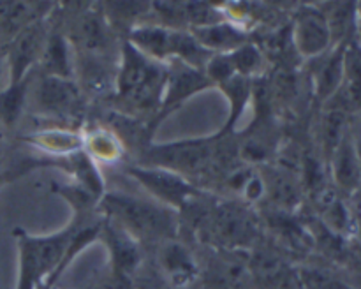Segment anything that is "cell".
<instances>
[{
    "label": "cell",
    "mask_w": 361,
    "mask_h": 289,
    "mask_svg": "<svg viewBox=\"0 0 361 289\" xmlns=\"http://www.w3.org/2000/svg\"><path fill=\"white\" fill-rule=\"evenodd\" d=\"M168 70L155 60L134 48L130 42L123 46L122 66L116 73V95L136 111L150 109L161 102Z\"/></svg>",
    "instance_id": "6da1fadb"
},
{
    "label": "cell",
    "mask_w": 361,
    "mask_h": 289,
    "mask_svg": "<svg viewBox=\"0 0 361 289\" xmlns=\"http://www.w3.org/2000/svg\"><path fill=\"white\" fill-rule=\"evenodd\" d=\"M102 208L129 235L140 238H169L175 233L171 211L150 201L113 192L102 199Z\"/></svg>",
    "instance_id": "7a4b0ae2"
},
{
    "label": "cell",
    "mask_w": 361,
    "mask_h": 289,
    "mask_svg": "<svg viewBox=\"0 0 361 289\" xmlns=\"http://www.w3.org/2000/svg\"><path fill=\"white\" fill-rule=\"evenodd\" d=\"M73 231H62L42 238L20 240V284L18 289H34L35 284L51 273L55 268L62 266L66 259Z\"/></svg>",
    "instance_id": "3957f363"
},
{
    "label": "cell",
    "mask_w": 361,
    "mask_h": 289,
    "mask_svg": "<svg viewBox=\"0 0 361 289\" xmlns=\"http://www.w3.org/2000/svg\"><path fill=\"white\" fill-rule=\"evenodd\" d=\"M145 161L152 168L168 171L200 173L210 166L215 155V140H187L168 144H155L145 152Z\"/></svg>",
    "instance_id": "277c9868"
},
{
    "label": "cell",
    "mask_w": 361,
    "mask_h": 289,
    "mask_svg": "<svg viewBox=\"0 0 361 289\" xmlns=\"http://www.w3.org/2000/svg\"><path fill=\"white\" fill-rule=\"evenodd\" d=\"M291 39L300 55L307 59L323 56L331 44V34L323 9L302 7L293 21Z\"/></svg>",
    "instance_id": "5b68a950"
},
{
    "label": "cell",
    "mask_w": 361,
    "mask_h": 289,
    "mask_svg": "<svg viewBox=\"0 0 361 289\" xmlns=\"http://www.w3.org/2000/svg\"><path fill=\"white\" fill-rule=\"evenodd\" d=\"M35 104L46 115L71 116L81 108L80 88L66 78L44 76L35 90Z\"/></svg>",
    "instance_id": "8992f818"
},
{
    "label": "cell",
    "mask_w": 361,
    "mask_h": 289,
    "mask_svg": "<svg viewBox=\"0 0 361 289\" xmlns=\"http://www.w3.org/2000/svg\"><path fill=\"white\" fill-rule=\"evenodd\" d=\"M46 41H48V34L41 20L34 21L25 27L20 34L14 35V41L11 42L9 48L11 83L25 80L28 69L34 66L35 60L41 59Z\"/></svg>",
    "instance_id": "52a82bcc"
},
{
    "label": "cell",
    "mask_w": 361,
    "mask_h": 289,
    "mask_svg": "<svg viewBox=\"0 0 361 289\" xmlns=\"http://www.w3.org/2000/svg\"><path fill=\"white\" fill-rule=\"evenodd\" d=\"M130 175L155 197L171 207H183L194 189L176 173L159 168H130Z\"/></svg>",
    "instance_id": "ba28073f"
},
{
    "label": "cell",
    "mask_w": 361,
    "mask_h": 289,
    "mask_svg": "<svg viewBox=\"0 0 361 289\" xmlns=\"http://www.w3.org/2000/svg\"><path fill=\"white\" fill-rule=\"evenodd\" d=\"M208 85H210V80H208L207 74L201 73V69H194L187 63L178 62V66L171 67V70L166 74L164 92H162L161 97L162 108H164V111L176 108L183 101H187L190 95L197 94Z\"/></svg>",
    "instance_id": "9c48e42d"
},
{
    "label": "cell",
    "mask_w": 361,
    "mask_h": 289,
    "mask_svg": "<svg viewBox=\"0 0 361 289\" xmlns=\"http://www.w3.org/2000/svg\"><path fill=\"white\" fill-rule=\"evenodd\" d=\"M330 166L334 182L338 189L349 194H355L361 189V164L351 130H348V134L342 137L338 147L331 154Z\"/></svg>",
    "instance_id": "30bf717a"
},
{
    "label": "cell",
    "mask_w": 361,
    "mask_h": 289,
    "mask_svg": "<svg viewBox=\"0 0 361 289\" xmlns=\"http://www.w3.org/2000/svg\"><path fill=\"white\" fill-rule=\"evenodd\" d=\"M74 42L81 48L83 56H99L109 46V28L104 14L99 11H85L74 27Z\"/></svg>",
    "instance_id": "8fae6325"
},
{
    "label": "cell",
    "mask_w": 361,
    "mask_h": 289,
    "mask_svg": "<svg viewBox=\"0 0 361 289\" xmlns=\"http://www.w3.org/2000/svg\"><path fill=\"white\" fill-rule=\"evenodd\" d=\"M190 34L212 55H215V53H219V55L233 53L247 42L245 32L236 27V25L226 23V21L207 25V27H196L192 28Z\"/></svg>",
    "instance_id": "7c38bea8"
},
{
    "label": "cell",
    "mask_w": 361,
    "mask_h": 289,
    "mask_svg": "<svg viewBox=\"0 0 361 289\" xmlns=\"http://www.w3.org/2000/svg\"><path fill=\"white\" fill-rule=\"evenodd\" d=\"M344 48L338 46L335 51L324 56L314 73V90L319 101L326 102L338 94L342 85V73H344Z\"/></svg>",
    "instance_id": "4fadbf2b"
},
{
    "label": "cell",
    "mask_w": 361,
    "mask_h": 289,
    "mask_svg": "<svg viewBox=\"0 0 361 289\" xmlns=\"http://www.w3.org/2000/svg\"><path fill=\"white\" fill-rule=\"evenodd\" d=\"M338 94L345 109L361 111V44H345L344 48V73Z\"/></svg>",
    "instance_id": "5bb4252c"
},
{
    "label": "cell",
    "mask_w": 361,
    "mask_h": 289,
    "mask_svg": "<svg viewBox=\"0 0 361 289\" xmlns=\"http://www.w3.org/2000/svg\"><path fill=\"white\" fill-rule=\"evenodd\" d=\"M129 42L152 60H164L171 56V28L168 27H136L130 34Z\"/></svg>",
    "instance_id": "9a60e30c"
},
{
    "label": "cell",
    "mask_w": 361,
    "mask_h": 289,
    "mask_svg": "<svg viewBox=\"0 0 361 289\" xmlns=\"http://www.w3.org/2000/svg\"><path fill=\"white\" fill-rule=\"evenodd\" d=\"M42 69H44V76H56L71 80L73 76V62L69 56V46H67L66 39L59 34L49 35L46 41L44 49L41 55Z\"/></svg>",
    "instance_id": "2e32d148"
},
{
    "label": "cell",
    "mask_w": 361,
    "mask_h": 289,
    "mask_svg": "<svg viewBox=\"0 0 361 289\" xmlns=\"http://www.w3.org/2000/svg\"><path fill=\"white\" fill-rule=\"evenodd\" d=\"M106 236H108V245L111 249L115 266L120 271H133L140 261V250L133 242V236L118 224H109L106 228Z\"/></svg>",
    "instance_id": "e0dca14e"
},
{
    "label": "cell",
    "mask_w": 361,
    "mask_h": 289,
    "mask_svg": "<svg viewBox=\"0 0 361 289\" xmlns=\"http://www.w3.org/2000/svg\"><path fill=\"white\" fill-rule=\"evenodd\" d=\"M348 130V109L344 108L342 102L331 104L321 118V143H323V150L328 159L331 157Z\"/></svg>",
    "instance_id": "ac0fdd59"
},
{
    "label": "cell",
    "mask_w": 361,
    "mask_h": 289,
    "mask_svg": "<svg viewBox=\"0 0 361 289\" xmlns=\"http://www.w3.org/2000/svg\"><path fill=\"white\" fill-rule=\"evenodd\" d=\"M161 263L166 273L169 275V278L176 284L187 282L196 271V264H194L192 257L187 252L185 247L178 245L175 242L164 243L161 250Z\"/></svg>",
    "instance_id": "d6986e66"
},
{
    "label": "cell",
    "mask_w": 361,
    "mask_h": 289,
    "mask_svg": "<svg viewBox=\"0 0 361 289\" xmlns=\"http://www.w3.org/2000/svg\"><path fill=\"white\" fill-rule=\"evenodd\" d=\"M264 182V192L270 194L271 201L281 208H293L300 199L298 185L295 180L284 171H275L267 176Z\"/></svg>",
    "instance_id": "ffe728a7"
},
{
    "label": "cell",
    "mask_w": 361,
    "mask_h": 289,
    "mask_svg": "<svg viewBox=\"0 0 361 289\" xmlns=\"http://www.w3.org/2000/svg\"><path fill=\"white\" fill-rule=\"evenodd\" d=\"M28 78L11 83L9 87L0 92V120L7 125H13L20 118L25 106V97H27Z\"/></svg>",
    "instance_id": "44dd1931"
},
{
    "label": "cell",
    "mask_w": 361,
    "mask_h": 289,
    "mask_svg": "<svg viewBox=\"0 0 361 289\" xmlns=\"http://www.w3.org/2000/svg\"><path fill=\"white\" fill-rule=\"evenodd\" d=\"M221 87H224L226 95H228L229 102H231V118H229V123H228V127L231 129V127L236 123V120L242 116L243 109H245L247 104H249V99H250V94H252V90H250L249 80L243 76H238V74H236L235 78H231L229 81H226V83H222Z\"/></svg>",
    "instance_id": "7402d4cb"
},
{
    "label": "cell",
    "mask_w": 361,
    "mask_h": 289,
    "mask_svg": "<svg viewBox=\"0 0 361 289\" xmlns=\"http://www.w3.org/2000/svg\"><path fill=\"white\" fill-rule=\"evenodd\" d=\"M324 18L330 27L331 41H341L351 30L355 20V6L353 4H330L326 11H323Z\"/></svg>",
    "instance_id": "603a6c76"
},
{
    "label": "cell",
    "mask_w": 361,
    "mask_h": 289,
    "mask_svg": "<svg viewBox=\"0 0 361 289\" xmlns=\"http://www.w3.org/2000/svg\"><path fill=\"white\" fill-rule=\"evenodd\" d=\"M229 56H231V62L235 66L236 74L243 78L261 70L264 62V56L261 53V49L256 44H250V42H245L243 46H240L238 49L229 53Z\"/></svg>",
    "instance_id": "cb8c5ba5"
},
{
    "label": "cell",
    "mask_w": 361,
    "mask_h": 289,
    "mask_svg": "<svg viewBox=\"0 0 361 289\" xmlns=\"http://www.w3.org/2000/svg\"><path fill=\"white\" fill-rule=\"evenodd\" d=\"M88 144H90V150L95 157L106 159V161H113V159L120 157V144L108 130H95L92 133L90 140H88Z\"/></svg>",
    "instance_id": "d4e9b609"
},
{
    "label": "cell",
    "mask_w": 361,
    "mask_h": 289,
    "mask_svg": "<svg viewBox=\"0 0 361 289\" xmlns=\"http://www.w3.org/2000/svg\"><path fill=\"white\" fill-rule=\"evenodd\" d=\"M300 281H302L303 289H353L328 271L314 270V268L303 270L300 273Z\"/></svg>",
    "instance_id": "484cf974"
},
{
    "label": "cell",
    "mask_w": 361,
    "mask_h": 289,
    "mask_svg": "<svg viewBox=\"0 0 361 289\" xmlns=\"http://www.w3.org/2000/svg\"><path fill=\"white\" fill-rule=\"evenodd\" d=\"M353 141H355V148H356V154H358L360 159V164H361V127L356 130V134H353Z\"/></svg>",
    "instance_id": "4316f807"
},
{
    "label": "cell",
    "mask_w": 361,
    "mask_h": 289,
    "mask_svg": "<svg viewBox=\"0 0 361 289\" xmlns=\"http://www.w3.org/2000/svg\"><path fill=\"white\" fill-rule=\"evenodd\" d=\"M355 196H356V201H358V207H360V210H361V189L356 190Z\"/></svg>",
    "instance_id": "83f0119b"
},
{
    "label": "cell",
    "mask_w": 361,
    "mask_h": 289,
    "mask_svg": "<svg viewBox=\"0 0 361 289\" xmlns=\"http://www.w3.org/2000/svg\"><path fill=\"white\" fill-rule=\"evenodd\" d=\"M2 74H4V56L0 55V80H2Z\"/></svg>",
    "instance_id": "f1b7e54d"
},
{
    "label": "cell",
    "mask_w": 361,
    "mask_h": 289,
    "mask_svg": "<svg viewBox=\"0 0 361 289\" xmlns=\"http://www.w3.org/2000/svg\"><path fill=\"white\" fill-rule=\"evenodd\" d=\"M358 228H360V233H361V214H360V217H358Z\"/></svg>",
    "instance_id": "f546056e"
}]
</instances>
